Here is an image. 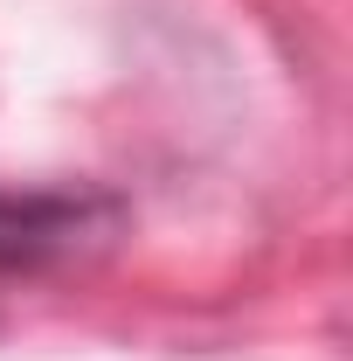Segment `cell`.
Returning a JSON list of instances; mask_svg holds the SVG:
<instances>
[{
  "instance_id": "1",
  "label": "cell",
  "mask_w": 353,
  "mask_h": 361,
  "mask_svg": "<svg viewBox=\"0 0 353 361\" xmlns=\"http://www.w3.org/2000/svg\"><path fill=\"white\" fill-rule=\"evenodd\" d=\"M125 229L111 188H0V278H35L97 257Z\"/></svg>"
}]
</instances>
